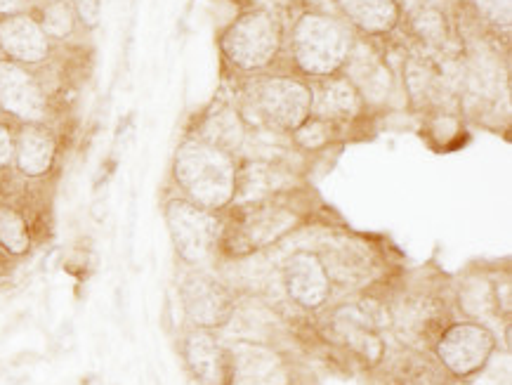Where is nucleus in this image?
<instances>
[{"label": "nucleus", "mask_w": 512, "mask_h": 385, "mask_svg": "<svg viewBox=\"0 0 512 385\" xmlns=\"http://www.w3.org/2000/svg\"><path fill=\"white\" fill-rule=\"evenodd\" d=\"M170 178L180 197L194 201L210 213H225L236 201L239 161L236 156L189 135L175 149Z\"/></svg>", "instance_id": "nucleus-1"}, {"label": "nucleus", "mask_w": 512, "mask_h": 385, "mask_svg": "<svg viewBox=\"0 0 512 385\" xmlns=\"http://www.w3.org/2000/svg\"><path fill=\"white\" fill-rule=\"evenodd\" d=\"M357 34L338 15L305 10L288 31V57L300 78H328L343 71Z\"/></svg>", "instance_id": "nucleus-2"}, {"label": "nucleus", "mask_w": 512, "mask_h": 385, "mask_svg": "<svg viewBox=\"0 0 512 385\" xmlns=\"http://www.w3.org/2000/svg\"><path fill=\"white\" fill-rule=\"evenodd\" d=\"M239 114L246 126L277 130L291 135L310 119L312 112V83L300 76H253L241 90Z\"/></svg>", "instance_id": "nucleus-3"}, {"label": "nucleus", "mask_w": 512, "mask_h": 385, "mask_svg": "<svg viewBox=\"0 0 512 385\" xmlns=\"http://www.w3.org/2000/svg\"><path fill=\"white\" fill-rule=\"evenodd\" d=\"M227 67L246 76L267 71L286 48V26L269 8H253L234 17L218 38Z\"/></svg>", "instance_id": "nucleus-4"}, {"label": "nucleus", "mask_w": 512, "mask_h": 385, "mask_svg": "<svg viewBox=\"0 0 512 385\" xmlns=\"http://www.w3.org/2000/svg\"><path fill=\"white\" fill-rule=\"evenodd\" d=\"M281 194L284 192L227 208L232 215L227 220L229 225H222L220 241L227 246L229 253L246 256V253L267 249L269 244L284 239L298 227V208L288 204Z\"/></svg>", "instance_id": "nucleus-5"}, {"label": "nucleus", "mask_w": 512, "mask_h": 385, "mask_svg": "<svg viewBox=\"0 0 512 385\" xmlns=\"http://www.w3.org/2000/svg\"><path fill=\"white\" fill-rule=\"evenodd\" d=\"M163 220H166L175 256L185 265H201L220 244L222 220L218 213H210L180 194L163 201Z\"/></svg>", "instance_id": "nucleus-6"}, {"label": "nucleus", "mask_w": 512, "mask_h": 385, "mask_svg": "<svg viewBox=\"0 0 512 385\" xmlns=\"http://www.w3.org/2000/svg\"><path fill=\"white\" fill-rule=\"evenodd\" d=\"M496 345L494 331L487 324L465 319V322L446 324L432 348H435V360L451 376L465 381L487 367L494 357Z\"/></svg>", "instance_id": "nucleus-7"}, {"label": "nucleus", "mask_w": 512, "mask_h": 385, "mask_svg": "<svg viewBox=\"0 0 512 385\" xmlns=\"http://www.w3.org/2000/svg\"><path fill=\"white\" fill-rule=\"evenodd\" d=\"M0 116L22 123H48L50 97L34 69L0 57Z\"/></svg>", "instance_id": "nucleus-8"}, {"label": "nucleus", "mask_w": 512, "mask_h": 385, "mask_svg": "<svg viewBox=\"0 0 512 385\" xmlns=\"http://www.w3.org/2000/svg\"><path fill=\"white\" fill-rule=\"evenodd\" d=\"M182 310L196 329H220L234 315V298L218 279L203 270H189L180 279Z\"/></svg>", "instance_id": "nucleus-9"}, {"label": "nucleus", "mask_w": 512, "mask_h": 385, "mask_svg": "<svg viewBox=\"0 0 512 385\" xmlns=\"http://www.w3.org/2000/svg\"><path fill=\"white\" fill-rule=\"evenodd\" d=\"M347 81L357 90L364 107H383L395 90V74L376 45L369 38H357L347 57L343 71Z\"/></svg>", "instance_id": "nucleus-10"}, {"label": "nucleus", "mask_w": 512, "mask_h": 385, "mask_svg": "<svg viewBox=\"0 0 512 385\" xmlns=\"http://www.w3.org/2000/svg\"><path fill=\"white\" fill-rule=\"evenodd\" d=\"M59 140L48 123H22L15 126V154L12 171L26 182L48 180L57 168Z\"/></svg>", "instance_id": "nucleus-11"}, {"label": "nucleus", "mask_w": 512, "mask_h": 385, "mask_svg": "<svg viewBox=\"0 0 512 385\" xmlns=\"http://www.w3.org/2000/svg\"><path fill=\"white\" fill-rule=\"evenodd\" d=\"M284 286L288 298L310 312L324 308L333 291L328 267L314 251H298L286 260Z\"/></svg>", "instance_id": "nucleus-12"}, {"label": "nucleus", "mask_w": 512, "mask_h": 385, "mask_svg": "<svg viewBox=\"0 0 512 385\" xmlns=\"http://www.w3.org/2000/svg\"><path fill=\"white\" fill-rule=\"evenodd\" d=\"M0 57L29 69L50 62L52 41L45 36L34 12L0 19Z\"/></svg>", "instance_id": "nucleus-13"}, {"label": "nucleus", "mask_w": 512, "mask_h": 385, "mask_svg": "<svg viewBox=\"0 0 512 385\" xmlns=\"http://www.w3.org/2000/svg\"><path fill=\"white\" fill-rule=\"evenodd\" d=\"M182 357H185L189 374L199 385H232L229 348H225L210 329L192 326L182 341Z\"/></svg>", "instance_id": "nucleus-14"}, {"label": "nucleus", "mask_w": 512, "mask_h": 385, "mask_svg": "<svg viewBox=\"0 0 512 385\" xmlns=\"http://www.w3.org/2000/svg\"><path fill=\"white\" fill-rule=\"evenodd\" d=\"M364 102L343 74L312 81V112L310 116L328 121L333 126H345L364 114Z\"/></svg>", "instance_id": "nucleus-15"}, {"label": "nucleus", "mask_w": 512, "mask_h": 385, "mask_svg": "<svg viewBox=\"0 0 512 385\" xmlns=\"http://www.w3.org/2000/svg\"><path fill=\"white\" fill-rule=\"evenodd\" d=\"M331 3L354 34L364 38L395 34L404 19L397 0H331Z\"/></svg>", "instance_id": "nucleus-16"}, {"label": "nucleus", "mask_w": 512, "mask_h": 385, "mask_svg": "<svg viewBox=\"0 0 512 385\" xmlns=\"http://www.w3.org/2000/svg\"><path fill=\"white\" fill-rule=\"evenodd\" d=\"M232 385H286V367L274 350L239 343L229 348Z\"/></svg>", "instance_id": "nucleus-17"}, {"label": "nucleus", "mask_w": 512, "mask_h": 385, "mask_svg": "<svg viewBox=\"0 0 512 385\" xmlns=\"http://www.w3.org/2000/svg\"><path fill=\"white\" fill-rule=\"evenodd\" d=\"M194 137L222 149V152L239 156L248 140V126L244 116L239 114V109L232 107V104H222L220 109H215L213 114H208L201 121Z\"/></svg>", "instance_id": "nucleus-18"}, {"label": "nucleus", "mask_w": 512, "mask_h": 385, "mask_svg": "<svg viewBox=\"0 0 512 385\" xmlns=\"http://www.w3.org/2000/svg\"><path fill=\"white\" fill-rule=\"evenodd\" d=\"M34 244V225L24 208L12 199H0V249L12 260H19L29 256Z\"/></svg>", "instance_id": "nucleus-19"}, {"label": "nucleus", "mask_w": 512, "mask_h": 385, "mask_svg": "<svg viewBox=\"0 0 512 385\" xmlns=\"http://www.w3.org/2000/svg\"><path fill=\"white\" fill-rule=\"evenodd\" d=\"M409 34L416 38V43L428 45V48H444L449 43L451 26L449 19L435 5H420L409 15Z\"/></svg>", "instance_id": "nucleus-20"}, {"label": "nucleus", "mask_w": 512, "mask_h": 385, "mask_svg": "<svg viewBox=\"0 0 512 385\" xmlns=\"http://www.w3.org/2000/svg\"><path fill=\"white\" fill-rule=\"evenodd\" d=\"M34 15L52 43H64L76 36L78 22L71 0H45L43 5H38Z\"/></svg>", "instance_id": "nucleus-21"}, {"label": "nucleus", "mask_w": 512, "mask_h": 385, "mask_svg": "<svg viewBox=\"0 0 512 385\" xmlns=\"http://www.w3.org/2000/svg\"><path fill=\"white\" fill-rule=\"evenodd\" d=\"M338 130H340V126H333V123L319 121V119H314V116H310L303 126L293 130L291 137H293L295 145H298L300 149H305V152H319V149L328 147L333 140H336Z\"/></svg>", "instance_id": "nucleus-22"}, {"label": "nucleus", "mask_w": 512, "mask_h": 385, "mask_svg": "<svg viewBox=\"0 0 512 385\" xmlns=\"http://www.w3.org/2000/svg\"><path fill=\"white\" fill-rule=\"evenodd\" d=\"M479 22H484L496 34H508L512 22V0H470Z\"/></svg>", "instance_id": "nucleus-23"}, {"label": "nucleus", "mask_w": 512, "mask_h": 385, "mask_svg": "<svg viewBox=\"0 0 512 385\" xmlns=\"http://www.w3.org/2000/svg\"><path fill=\"white\" fill-rule=\"evenodd\" d=\"M71 8H74L78 26H83L85 31L100 29L102 0H71Z\"/></svg>", "instance_id": "nucleus-24"}, {"label": "nucleus", "mask_w": 512, "mask_h": 385, "mask_svg": "<svg viewBox=\"0 0 512 385\" xmlns=\"http://www.w3.org/2000/svg\"><path fill=\"white\" fill-rule=\"evenodd\" d=\"M12 154H15V126L0 116V175L12 171Z\"/></svg>", "instance_id": "nucleus-25"}, {"label": "nucleus", "mask_w": 512, "mask_h": 385, "mask_svg": "<svg viewBox=\"0 0 512 385\" xmlns=\"http://www.w3.org/2000/svg\"><path fill=\"white\" fill-rule=\"evenodd\" d=\"M36 0H0V19L34 10Z\"/></svg>", "instance_id": "nucleus-26"}, {"label": "nucleus", "mask_w": 512, "mask_h": 385, "mask_svg": "<svg viewBox=\"0 0 512 385\" xmlns=\"http://www.w3.org/2000/svg\"><path fill=\"white\" fill-rule=\"evenodd\" d=\"M12 263H15V260H12V258L8 256V253H5L3 249H0V274L8 272V267H10Z\"/></svg>", "instance_id": "nucleus-27"}, {"label": "nucleus", "mask_w": 512, "mask_h": 385, "mask_svg": "<svg viewBox=\"0 0 512 385\" xmlns=\"http://www.w3.org/2000/svg\"><path fill=\"white\" fill-rule=\"evenodd\" d=\"M274 3H279V5H291L293 0H274Z\"/></svg>", "instance_id": "nucleus-28"}, {"label": "nucleus", "mask_w": 512, "mask_h": 385, "mask_svg": "<svg viewBox=\"0 0 512 385\" xmlns=\"http://www.w3.org/2000/svg\"><path fill=\"white\" fill-rule=\"evenodd\" d=\"M451 385H468V383H463L461 378H454V381H451Z\"/></svg>", "instance_id": "nucleus-29"}]
</instances>
